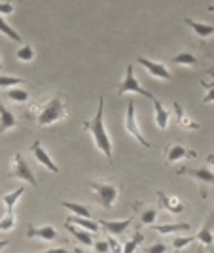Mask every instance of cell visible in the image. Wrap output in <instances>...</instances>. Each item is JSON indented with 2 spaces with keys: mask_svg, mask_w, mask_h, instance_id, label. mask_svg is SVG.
I'll return each instance as SVG.
<instances>
[{
  "mask_svg": "<svg viewBox=\"0 0 214 253\" xmlns=\"http://www.w3.org/2000/svg\"><path fill=\"white\" fill-rule=\"evenodd\" d=\"M29 112H31L29 116L32 117L34 125L40 126V128L54 125V123H59V121L66 119V116H68V110H66V96H64L63 93H57V95L42 100L40 104L32 106Z\"/></svg>",
  "mask_w": 214,
  "mask_h": 253,
  "instance_id": "1",
  "label": "cell"
},
{
  "mask_svg": "<svg viewBox=\"0 0 214 253\" xmlns=\"http://www.w3.org/2000/svg\"><path fill=\"white\" fill-rule=\"evenodd\" d=\"M84 128L91 134V140L95 144V148L108 159L112 161V142L108 136L107 128H105V98H99V108L97 114L93 116V119L84 121Z\"/></svg>",
  "mask_w": 214,
  "mask_h": 253,
  "instance_id": "2",
  "label": "cell"
},
{
  "mask_svg": "<svg viewBox=\"0 0 214 253\" xmlns=\"http://www.w3.org/2000/svg\"><path fill=\"white\" fill-rule=\"evenodd\" d=\"M89 187L95 193L97 202L105 210H112L116 206V201L119 197L118 183H114V181H89Z\"/></svg>",
  "mask_w": 214,
  "mask_h": 253,
  "instance_id": "3",
  "label": "cell"
},
{
  "mask_svg": "<svg viewBox=\"0 0 214 253\" xmlns=\"http://www.w3.org/2000/svg\"><path fill=\"white\" fill-rule=\"evenodd\" d=\"M8 178L10 179H23V181L31 183L32 187H36V185H38V179H36V176H34L32 169L29 167V163L23 159L21 153H15V155L11 157V169H10V172H8Z\"/></svg>",
  "mask_w": 214,
  "mask_h": 253,
  "instance_id": "4",
  "label": "cell"
},
{
  "mask_svg": "<svg viewBox=\"0 0 214 253\" xmlns=\"http://www.w3.org/2000/svg\"><path fill=\"white\" fill-rule=\"evenodd\" d=\"M127 93H135V95H142L146 96V98H154V95H152L150 91H146L142 85L139 84V80L135 78V66L133 64H127V70H125V78H123V82H121V85L118 87V95L123 96L127 95Z\"/></svg>",
  "mask_w": 214,
  "mask_h": 253,
  "instance_id": "5",
  "label": "cell"
},
{
  "mask_svg": "<svg viewBox=\"0 0 214 253\" xmlns=\"http://www.w3.org/2000/svg\"><path fill=\"white\" fill-rule=\"evenodd\" d=\"M125 130H127L129 134H131V136L139 142L140 146H144V148H152V144H150V142H146V138L142 136V132H140L139 121H137V114H135V102H133V100H129V102H127V114H125Z\"/></svg>",
  "mask_w": 214,
  "mask_h": 253,
  "instance_id": "6",
  "label": "cell"
},
{
  "mask_svg": "<svg viewBox=\"0 0 214 253\" xmlns=\"http://www.w3.org/2000/svg\"><path fill=\"white\" fill-rule=\"evenodd\" d=\"M178 174H180V176H190V178H193L195 179V181H197V183H199V185H203V187H201V197H207V187H211V185H213L214 183V174H213V170L211 169H197V170H193V169H180L178 170Z\"/></svg>",
  "mask_w": 214,
  "mask_h": 253,
  "instance_id": "7",
  "label": "cell"
},
{
  "mask_svg": "<svg viewBox=\"0 0 214 253\" xmlns=\"http://www.w3.org/2000/svg\"><path fill=\"white\" fill-rule=\"evenodd\" d=\"M139 61V64L140 66H144L146 70H148V74L150 76H154V78H158V80H171L172 76H171V72L167 70V66L163 63H158V61H150V59H146V57H139L137 59Z\"/></svg>",
  "mask_w": 214,
  "mask_h": 253,
  "instance_id": "8",
  "label": "cell"
},
{
  "mask_svg": "<svg viewBox=\"0 0 214 253\" xmlns=\"http://www.w3.org/2000/svg\"><path fill=\"white\" fill-rule=\"evenodd\" d=\"M193 157H195V151L188 149L182 144H176L174 142V144L165 148V161H167V165L176 163V161H182V159H193Z\"/></svg>",
  "mask_w": 214,
  "mask_h": 253,
  "instance_id": "9",
  "label": "cell"
},
{
  "mask_svg": "<svg viewBox=\"0 0 214 253\" xmlns=\"http://www.w3.org/2000/svg\"><path fill=\"white\" fill-rule=\"evenodd\" d=\"M31 153H32V157L36 159L42 167H46V169L50 170V172H59V167L55 165L54 161H52V157L48 155V151L42 148V142L40 140H36V142H32V146H31Z\"/></svg>",
  "mask_w": 214,
  "mask_h": 253,
  "instance_id": "10",
  "label": "cell"
},
{
  "mask_svg": "<svg viewBox=\"0 0 214 253\" xmlns=\"http://www.w3.org/2000/svg\"><path fill=\"white\" fill-rule=\"evenodd\" d=\"M152 102H154V121H156L158 128L165 130V128H167V123H169V119H171V112L161 104L158 96H154Z\"/></svg>",
  "mask_w": 214,
  "mask_h": 253,
  "instance_id": "11",
  "label": "cell"
},
{
  "mask_svg": "<svg viewBox=\"0 0 214 253\" xmlns=\"http://www.w3.org/2000/svg\"><path fill=\"white\" fill-rule=\"evenodd\" d=\"M133 223V219L129 217L125 221H105V219H99V225L105 229V232H108L110 236H123V232H127L129 225Z\"/></svg>",
  "mask_w": 214,
  "mask_h": 253,
  "instance_id": "12",
  "label": "cell"
},
{
  "mask_svg": "<svg viewBox=\"0 0 214 253\" xmlns=\"http://www.w3.org/2000/svg\"><path fill=\"white\" fill-rule=\"evenodd\" d=\"M158 199H160L161 208L169 210L171 213H174V215H180L184 211V202H180L176 197H167L163 191H158Z\"/></svg>",
  "mask_w": 214,
  "mask_h": 253,
  "instance_id": "13",
  "label": "cell"
},
{
  "mask_svg": "<svg viewBox=\"0 0 214 253\" xmlns=\"http://www.w3.org/2000/svg\"><path fill=\"white\" fill-rule=\"evenodd\" d=\"M66 223H70V225H76V227H80V229H86L87 232H91V234H97V232H101V225L99 221H95L93 217L89 219V217H80V215H70Z\"/></svg>",
  "mask_w": 214,
  "mask_h": 253,
  "instance_id": "14",
  "label": "cell"
},
{
  "mask_svg": "<svg viewBox=\"0 0 214 253\" xmlns=\"http://www.w3.org/2000/svg\"><path fill=\"white\" fill-rule=\"evenodd\" d=\"M27 238L55 240V238H57V231H55V227H52V225H46V227H40V229H36V227L29 225V229H27Z\"/></svg>",
  "mask_w": 214,
  "mask_h": 253,
  "instance_id": "15",
  "label": "cell"
},
{
  "mask_svg": "<svg viewBox=\"0 0 214 253\" xmlns=\"http://www.w3.org/2000/svg\"><path fill=\"white\" fill-rule=\"evenodd\" d=\"M64 229H66V232H70L72 236H74L76 240L80 244H84V246H93V234L91 232H87L86 229H80V227H76V225H70V223H64Z\"/></svg>",
  "mask_w": 214,
  "mask_h": 253,
  "instance_id": "16",
  "label": "cell"
},
{
  "mask_svg": "<svg viewBox=\"0 0 214 253\" xmlns=\"http://www.w3.org/2000/svg\"><path fill=\"white\" fill-rule=\"evenodd\" d=\"M184 23L192 29L193 32H195V36H199V38H211L214 32V27L213 25H209V23H201V21H193V19H190V17H186L184 19Z\"/></svg>",
  "mask_w": 214,
  "mask_h": 253,
  "instance_id": "17",
  "label": "cell"
},
{
  "mask_svg": "<svg viewBox=\"0 0 214 253\" xmlns=\"http://www.w3.org/2000/svg\"><path fill=\"white\" fill-rule=\"evenodd\" d=\"M17 125V117L11 114L6 106L0 102V134H4L6 130H10L11 126Z\"/></svg>",
  "mask_w": 214,
  "mask_h": 253,
  "instance_id": "18",
  "label": "cell"
},
{
  "mask_svg": "<svg viewBox=\"0 0 214 253\" xmlns=\"http://www.w3.org/2000/svg\"><path fill=\"white\" fill-rule=\"evenodd\" d=\"M172 108H174V114H176V119H178V126H182V128H190V130H197V128L201 126L199 123H195V121H192L190 117L186 116V112H184L182 106L178 104V102H174Z\"/></svg>",
  "mask_w": 214,
  "mask_h": 253,
  "instance_id": "19",
  "label": "cell"
},
{
  "mask_svg": "<svg viewBox=\"0 0 214 253\" xmlns=\"http://www.w3.org/2000/svg\"><path fill=\"white\" fill-rule=\"evenodd\" d=\"M195 242H199L205 250H213V232H211V219H207V223L203 225V229L199 231V234H195Z\"/></svg>",
  "mask_w": 214,
  "mask_h": 253,
  "instance_id": "20",
  "label": "cell"
},
{
  "mask_svg": "<svg viewBox=\"0 0 214 253\" xmlns=\"http://www.w3.org/2000/svg\"><path fill=\"white\" fill-rule=\"evenodd\" d=\"M23 193H25V187H17L15 191L6 193V195L2 197V202H4V206H6V213H11V211H13L15 204H17L19 199L23 197Z\"/></svg>",
  "mask_w": 214,
  "mask_h": 253,
  "instance_id": "21",
  "label": "cell"
},
{
  "mask_svg": "<svg viewBox=\"0 0 214 253\" xmlns=\"http://www.w3.org/2000/svg\"><path fill=\"white\" fill-rule=\"evenodd\" d=\"M174 64H184V66H197L199 64V57H195L192 51H188V49H184L180 51L178 55H174L171 59Z\"/></svg>",
  "mask_w": 214,
  "mask_h": 253,
  "instance_id": "22",
  "label": "cell"
},
{
  "mask_svg": "<svg viewBox=\"0 0 214 253\" xmlns=\"http://www.w3.org/2000/svg\"><path fill=\"white\" fill-rule=\"evenodd\" d=\"M63 208L72 211V215H80V217H89L91 219V208L87 204H80V202H63Z\"/></svg>",
  "mask_w": 214,
  "mask_h": 253,
  "instance_id": "23",
  "label": "cell"
},
{
  "mask_svg": "<svg viewBox=\"0 0 214 253\" xmlns=\"http://www.w3.org/2000/svg\"><path fill=\"white\" fill-rule=\"evenodd\" d=\"M154 229L160 234H171V232H188L190 225L188 223H171V225H156Z\"/></svg>",
  "mask_w": 214,
  "mask_h": 253,
  "instance_id": "24",
  "label": "cell"
},
{
  "mask_svg": "<svg viewBox=\"0 0 214 253\" xmlns=\"http://www.w3.org/2000/svg\"><path fill=\"white\" fill-rule=\"evenodd\" d=\"M142 240H144V234H142L140 231H137L135 234H133V238H129L127 242L123 244V250H121V253H135Z\"/></svg>",
  "mask_w": 214,
  "mask_h": 253,
  "instance_id": "25",
  "label": "cell"
},
{
  "mask_svg": "<svg viewBox=\"0 0 214 253\" xmlns=\"http://www.w3.org/2000/svg\"><path fill=\"white\" fill-rule=\"evenodd\" d=\"M0 32H2L4 36H8L10 40H13V42H21V40H23L21 34L15 31L13 27H10L8 23L4 21V17H2V15H0Z\"/></svg>",
  "mask_w": 214,
  "mask_h": 253,
  "instance_id": "26",
  "label": "cell"
},
{
  "mask_svg": "<svg viewBox=\"0 0 214 253\" xmlns=\"http://www.w3.org/2000/svg\"><path fill=\"white\" fill-rule=\"evenodd\" d=\"M6 96L10 98L11 102H27V100H29V93H27L25 89H17V87L8 89Z\"/></svg>",
  "mask_w": 214,
  "mask_h": 253,
  "instance_id": "27",
  "label": "cell"
},
{
  "mask_svg": "<svg viewBox=\"0 0 214 253\" xmlns=\"http://www.w3.org/2000/svg\"><path fill=\"white\" fill-rule=\"evenodd\" d=\"M156 217H158V208H146V210L140 213V223L142 225H152L154 227V221H156Z\"/></svg>",
  "mask_w": 214,
  "mask_h": 253,
  "instance_id": "28",
  "label": "cell"
},
{
  "mask_svg": "<svg viewBox=\"0 0 214 253\" xmlns=\"http://www.w3.org/2000/svg\"><path fill=\"white\" fill-rule=\"evenodd\" d=\"M15 229V215H13V211L11 213H6L2 219H0V231L4 232H10Z\"/></svg>",
  "mask_w": 214,
  "mask_h": 253,
  "instance_id": "29",
  "label": "cell"
},
{
  "mask_svg": "<svg viewBox=\"0 0 214 253\" xmlns=\"http://www.w3.org/2000/svg\"><path fill=\"white\" fill-rule=\"evenodd\" d=\"M17 59L23 61V63H31L32 59H34V49H32V45L25 43L21 49L17 51Z\"/></svg>",
  "mask_w": 214,
  "mask_h": 253,
  "instance_id": "30",
  "label": "cell"
},
{
  "mask_svg": "<svg viewBox=\"0 0 214 253\" xmlns=\"http://www.w3.org/2000/svg\"><path fill=\"white\" fill-rule=\"evenodd\" d=\"M25 80L21 78H13V76H0V87H17Z\"/></svg>",
  "mask_w": 214,
  "mask_h": 253,
  "instance_id": "31",
  "label": "cell"
},
{
  "mask_svg": "<svg viewBox=\"0 0 214 253\" xmlns=\"http://www.w3.org/2000/svg\"><path fill=\"white\" fill-rule=\"evenodd\" d=\"M195 242V236H182V238H174L172 240V248L174 250H182V248H188L190 244Z\"/></svg>",
  "mask_w": 214,
  "mask_h": 253,
  "instance_id": "32",
  "label": "cell"
},
{
  "mask_svg": "<svg viewBox=\"0 0 214 253\" xmlns=\"http://www.w3.org/2000/svg\"><path fill=\"white\" fill-rule=\"evenodd\" d=\"M144 253H171V252H169V246H165V244H161V242H156V244H152L150 248H144Z\"/></svg>",
  "mask_w": 214,
  "mask_h": 253,
  "instance_id": "33",
  "label": "cell"
},
{
  "mask_svg": "<svg viewBox=\"0 0 214 253\" xmlns=\"http://www.w3.org/2000/svg\"><path fill=\"white\" fill-rule=\"evenodd\" d=\"M93 250H95L97 253H108V242L107 240H99V242H93Z\"/></svg>",
  "mask_w": 214,
  "mask_h": 253,
  "instance_id": "34",
  "label": "cell"
},
{
  "mask_svg": "<svg viewBox=\"0 0 214 253\" xmlns=\"http://www.w3.org/2000/svg\"><path fill=\"white\" fill-rule=\"evenodd\" d=\"M15 11V6H11L10 2H0V15H10Z\"/></svg>",
  "mask_w": 214,
  "mask_h": 253,
  "instance_id": "35",
  "label": "cell"
},
{
  "mask_svg": "<svg viewBox=\"0 0 214 253\" xmlns=\"http://www.w3.org/2000/svg\"><path fill=\"white\" fill-rule=\"evenodd\" d=\"M108 248H110V252L112 253H121V246H119V242H116L114 240V236H108Z\"/></svg>",
  "mask_w": 214,
  "mask_h": 253,
  "instance_id": "36",
  "label": "cell"
},
{
  "mask_svg": "<svg viewBox=\"0 0 214 253\" xmlns=\"http://www.w3.org/2000/svg\"><path fill=\"white\" fill-rule=\"evenodd\" d=\"M213 98H214V87H209V89H207V95H205V98H203V104L213 102Z\"/></svg>",
  "mask_w": 214,
  "mask_h": 253,
  "instance_id": "37",
  "label": "cell"
},
{
  "mask_svg": "<svg viewBox=\"0 0 214 253\" xmlns=\"http://www.w3.org/2000/svg\"><path fill=\"white\" fill-rule=\"evenodd\" d=\"M40 253H70L66 248H52V250H46V252H40Z\"/></svg>",
  "mask_w": 214,
  "mask_h": 253,
  "instance_id": "38",
  "label": "cell"
},
{
  "mask_svg": "<svg viewBox=\"0 0 214 253\" xmlns=\"http://www.w3.org/2000/svg\"><path fill=\"white\" fill-rule=\"evenodd\" d=\"M8 240H0V252H2V250H4V248H8Z\"/></svg>",
  "mask_w": 214,
  "mask_h": 253,
  "instance_id": "39",
  "label": "cell"
},
{
  "mask_svg": "<svg viewBox=\"0 0 214 253\" xmlns=\"http://www.w3.org/2000/svg\"><path fill=\"white\" fill-rule=\"evenodd\" d=\"M72 253H89V252H84V250H78V248H76V250Z\"/></svg>",
  "mask_w": 214,
  "mask_h": 253,
  "instance_id": "40",
  "label": "cell"
},
{
  "mask_svg": "<svg viewBox=\"0 0 214 253\" xmlns=\"http://www.w3.org/2000/svg\"><path fill=\"white\" fill-rule=\"evenodd\" d=\"M19 2H21V0H19Z\"/></svg>",
  "mask_w": 214,
  "mask_h": 253,
  "instance_id": "41",
  "label": "cell"
}]
</instances>
